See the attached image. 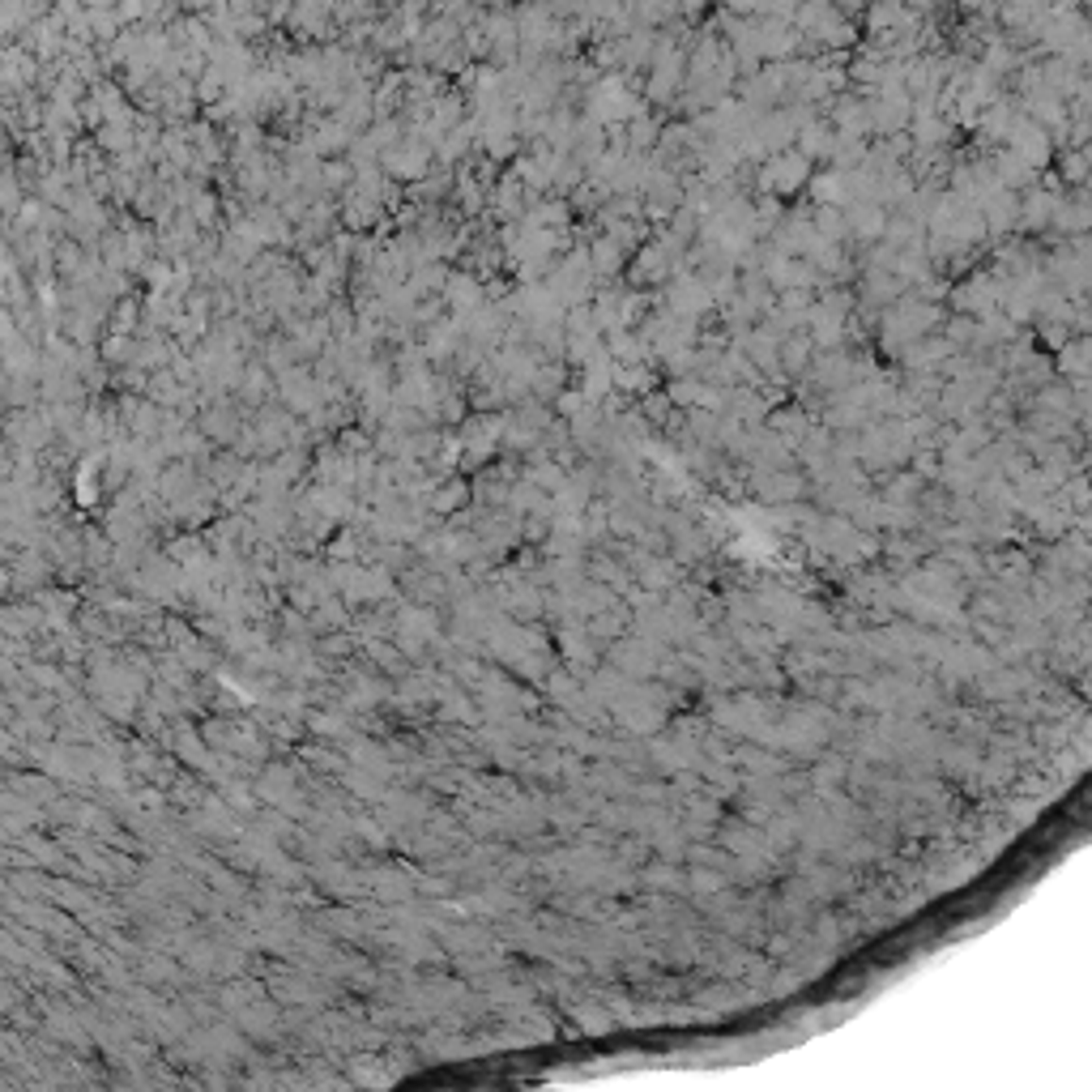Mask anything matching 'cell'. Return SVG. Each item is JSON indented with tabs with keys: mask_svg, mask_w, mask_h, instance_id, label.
I'll return each instance as SVG.
<instances>
[{
	"mask_svg": "<svg viewBox=\"0 0 1092 1092\" xmlns=\"http://www.w3.org/2000/svg\"><path fill=\"white\" fill-rule=\"evenodd\" d=\"M960 5H965V9H973V13H977V9H985V0H960Z\"/></svg>",
	"mask_w": 1092,
	"mask_h": 1092,
	"instance_id": "6da1fadb",
	"label": "cell"
}]
</instances>
